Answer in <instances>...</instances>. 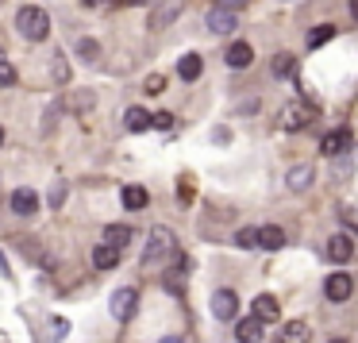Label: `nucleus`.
I'll return each instance as SVG.
<instances>
[{
  "label": "nucleus",
  "instance_id": "nucleus-1",
  "mask_svg": "<svg viewBox=\"0 0 358 343\" xmlns=\"http://www.w3.org/2000/svg\"><path fill=\"white\" fill-rule=\"evenodd\" d=\"M16 31L24 35V39H31V43H43L50 35V16L39 8V4H24V8L16 12Z\"/></svg>",
  "mask_w": 358,
  "mask_h": 343
},
{
  "label": "nucleus",
  "instance_id": "nucleus-2",
  "mask_svg": "<svg viewBox=\"0 0 358 343\" xmlns=\"http://www.w3.org/2000/svg\"><path fill=\"white\" fill-rule=\"evenodd\" d=\"M173 232L170 227H155L150 232V239H147V251H143V266H158V262H166V258L173 255Z\"/></svg>",
  "mask_w": 358,
  "mask_h": 343
},
{
  "label": "nucleus",
  "instance_id": "nucleus-3",
  "mask_svg": "<svg viewBox=\"0 0 358 343\" xmlns=\"http://www.w3.org/2000/svg\"><path fill=\"white\" fill-rule=\"evenodd\" d=\"M185 12V0H158L155 8H150V27L155 31H162V27H170L173 20Z\"/></svg>",
  "mask_w": 358,
  "mask_h": 343
},
{
  "label": "nucleus",
  "instance_id": "nucleus-4",
  "mask_svg": "<svg viewBox=\"0 0 358 343\" xmlns=\"http://www.w3.org/2000/svg\"><path fill=\"white\" fill-rule=\"evenodd\" d=\"M135 304H139V293H135L131 286H124V289H116L112 293V301H108V309H112V316L124 324V320H131L135 316Z\"/></svg>",
  "mask_w": 358,
  "mask_h": 343
},
{
  "label": "nucleus",
  "instance_id": "nucleus-5",
  "mask_svg": "<svg viewBox=\"0 0 358 343\" xmlns=\"http://www.w3.org/2000/svg\"><path fill=\"white\" fill-rule=\"evenodd\" d=\"M204 24H208L212 35H231L235 27H239V20H235V8H224V4H216V8L204 16Z\"/></svg>",
  "mask_w": 358,
  "mask_h": 343
},
{
  "label": "nucleus",
  "instance_id": "nucleus-6",
  "mask_svg": "<svg viewBox=\"0 0 358 343\" xmlns=\"http://www.w3.org/2000/svg\"><path fill=\"white\" fill-rule=\"evenodd\" d=\"M324 293H327V301H335V304H343V301H350V293H355V281H350V274H343V270H335L331 278L324 281Z\"/></svg>",
  "mask_w": 358,
  "mask_h": 343
},
{
  "label": "nucleus",
  "instance_id": "nucleus-7",
  "mask_svg": "<svg viewBox=\"0 0 358 343\" xmlns=\"http://www.w3.org/2000/svg\"><path fill=\"white\" fill-rule=\"evenodd\" d=\"M235 312H239V297H235L231 289H216V293H212V316L235 320Z\"/></svg>",
  "mask_w": 358,
  "mask_h": 343
},
{
  "label": "nucleus",
  "instance_id": "nucleus-8",
  "mask_svg": "<svg viewBox=\"0 0 358 343\" xmlns=\"http://www.w3.org/2000/svg\"><path fill=\"white\" fill-rule=\"evenodd\" d=\"M308 108H304V104H285V108H281V132H301V127H308Z\"/></svg>",
  "mask_w": 358,
  "mask_h": 343
},
{
  "label": "nucleus",
  "instance_id": "nucleus-9",
  "mask_svg": "<svg viewBox=\"0 0 358 343\" xmlns=\"http://www.w3.org/2000/svg\"><path fill=\"white\" fill-rule=\"evenodd\" d=\"M327 258H331V262H350V258H355V243H350L347 232H335L331 239H327Z\"/></svg>",
  "mask_w": 358,
  "mask_h": 343
},
{
  "label": "nucleus",
  "instance_id": "nucleus-10",
  "mask_svg": "<svg viewBox=\"0 0 358 343\" xmlns=\"http://www.w3.org/2000/svg\"><path fill=\"white\" fill-rule=\"evenodd\" d=\"M347 147H350V132H347V127H339V132L324 135V143H320V150H324L327 158H339V155H347Z\"/></svg>",
  "mask_w": 358,
  "mask_h": 343
},
{
  "label": "nucleus",
  "instance_id": "nucleus-11",
  "mask_svg": "<svg viewBox=\"0 0 358 343\" xmlns=\"http://www.w3.org/2000/svg\"><path fill=\"white\" fill-rule=\"evenodd\" d=\"M12 212H16V216L39 212V193H35V189H16V193H12Z\"/></svg>",
  "mask_w": 358,
  "mask_h": 343
},
{
  "label": "nucleus",
  "instance_id": "nucleus-12",
  "mask_svg": "<svg viewBox=\"0 0 358 343\" xmlns=\"http://www.w3.org/2000/svg\"><path fill=\"white\" fill-rule=\"evenodd\" d=\"M224 62L231 66V70H247L250 62H255V50H250V43H231L224 55Z\"/></svg>",
  "mask_w": 358,
  "mask_h": 343
},
{
  "label": "nucleus",
  "instance_id": "nucleus-13",
  "mask_svg": "<svg viewBox=\"0 0 358 343\" xmlns=\"http://www.w3.org/2000/svg\"><path fill=\"white\" fill-rule=\"evenodd\" d=\"M308 340H312L308 324H304V320H289V324L278 332V340H273V343H308Z\"/></svg>",
  "mask_w": 358,
  "mask_h": 343
},
{
  "label": "nucleus",
  "instance_id": "nucleus-14",
  "mask_svg": "<svg viewBox=\"0 0 358 343\" xmlns=\"http://www.w3.org/2000/svg\"><path fill=\"white\" fill-rule=\"evenodd\" d=\"M312 178H316V170H312V166L304 162V166H293V170L285 174V186L293 189V193H304V189L312 186Z\"/></svg>",
  "mask_w": 358,
  "mask_h": 343
},
{
  "label": "nucleus",
  "instance_id": "nucleus-15",
  "mask_svg": "<svg viewBox=\"0 0 358 343\" xmlns=\"http://www.w3.org/2000/svg\"><path fill=\"white\" fill-rule=\"evenodd\" d=\"M235 340L239 343H262V320L258 316H247L235 324Z\"/></svg>",
  "mask_w": 358,
  "mask_h": 343
},
{
  "label": "nucleus",
  "instance_id": "nucleus-16",
  "mask_svg": "<svg viewBox=\"0 0 358 343\" xmlns=\"http://www.w3.org/2000/svg\"><path fill=\"white\" fill-rule=\"evenodd\" d=\"M250 316H258L262 324H273V320L281 316V304L273 301L270 293H262V297H255V312H250Z\"/></svg>",
  "mask_w": 358,
  "mask_h": 343
},
{
  "label": "nucleus",
  "instance_id": "nucleus-17",
  "mask_svg": "<svg viewBox=\"0 0 358 343\" xmlns=\"http://www.w3.org/2000/svg\"><path fill=\"white\" fill-rule=\"evenodd\" d=\"M120 197H124V209L127 212H143L150 204V193L143 186H124V193H120Z\"/></svg>",
  "mask_w": 358,
  "mask_h": 343
},
{
  "label": "nucleus",
  "instance_id": "nucleus-18",
  "mask_svg": "<svg viewBox=\"0 0 358 343\" xmlns=\"http://www.w3.org/2000/svg\"><path fill=\"white\" fill-rule=\"evenodd\" d=\"M258 247H262V251H281V247H285V232H281L278 224L258 227Z\"/></svg>",
  "mask_w": 358,
  "mask_h": 343
},
{
  "label": "nucleus",
  "instance_id": "nucleus-19",
  "mask_svg": "<svg viewBox=\"0 0 358 343\" xmlns=\"http://www.w3.org/2000/svg\"><path fill=\"white\" fill-rule=\"evenodd\" d=\"M116 262H120V247H112V243H96L93 247V266L96 270H112Z\"/></svg>",
  "mask_w": 358,
  "mask_h": 343
},
{
  "label": "nucleus",
  "instance_id": "nucleus-20",
  "mask_svg": "<svg viewBox=\"0 0 358 343\" xmlns=\"http://www.w3.org/2000/svg\"><path fill=\"white\" fill-rule=\"evenodd\" d=\"M131 239H135V232L127 224H108L104 227V243H112V247H120V251H124Z\"/></svg>",
  "mask_w": 358,
  "mask_h": 343
},
{
  "label": "nucleus",
  "instance_id": "nucleus-21",
  "mask_svg": "<svg viewBox=\"0 0 358 343\" xmlns=\"http://www.w3.org/2000/svg\"><path fill=\"white\" fill-rule=\"evenodd\" d=\"M201 74H204V62H201V55H185V58L178 62V78H181V81H196Z\"/></svg>",
  "mask_w": 358,
  "mask_h": 343
},
{
  "label": "nucleus",
  "instance_id": "nucleus-22",
  "mask_svg": "<svg viewBox=\"0 0 358 343\" xmlns=\"http://www.w3.org/2000/svg\"><path fill=\"white\" fill-rule=\"evenodd\" d=\"M124 127H127V132H135V135L147 132V127H150V112L147 108H127L124 112Z\"/></svg>",
  "mask_w": 358,
  "mask_h": 343
},
{
  "label": "nucleus",
  "instance_id": "nucleus-23",
  "mask_svg": "<svg viewBox=\"0 0 358 343\" xmlns=\"http://www.w3.org/2000/svg\"><path fill=\"white\" fill-rule=\"evenodd\" d=\"M270 70H273V78H293V74H296V58L293 55H278Z\"/></svg>",
  "mask_w": 358,
  "mask_h": 343
},
{
  "label": "nucleus",
  "instance_id": "nucleus-24",
  "mask_svg": "<svg viewBox=\"0 0 358 343\" xmlns=\"http://www.w3.org/2000/svg\"><path fill=\"white\" fill-rule=\"evenodd\" d=\"M327 39H335V24H324V27H312V31H308V47L312 50L324 47Z\"/></svg>",
  "mask_w": 358,
  "mask_h": 343
},
{
  "label": "nucleus",
  "instance_id": "nucleus-25",
  "mask_svg": "<svg viewBox=\"0 0 358 343\" xmlns=\"http://www.w3.org/2000/svg\"><path fill=\"white\" fill-rule=\"evenodd\" d=\"M78 55H81V62H96V55H101V43H96V39H81V43H78Z\"/></svg>",
  "mask_w": 358,
  "mask_h": 343
},
{
  "label": "nucleus",
  "instance_id": "nucleus-26",
  "mask_svg": "<svg viewBox=\"0 0 358 343\" xmlns=\"http://www.w3.org/2000/svg\"><path fill=\"white\" fill-rule=\"evenodd\" d=\"M235 247H243V251L258 247V227H243V232L235 235Z\"/></svg>",
  "mask_w": 358,
  "mask_h": 343
},
{
  "label": "nucleus",
  "instance_id": "nucleus-27",
  "mask_svg": "<svg viewBox=\"0 0 358 343\" xmlns=\"http://www.w3.org/2000/svg\"><path fill=\"white\" fill-rule=\"evenodd\" d=\"M150 127H158V132H170V127H173V112H150Z\"/></svg>",
  "mask_w": 358,
  "mask_h": 343
},
{
  "label": "nucleus",
  "instance_id": "nucleus-28",
  "mask_svg": "<svg viewBox=\"0 0 358 343\" xmlns=\"http://www.w3.org/2000/svg\"><path fill=\"white\" fill-rule=\"evenodd\" d=\"M0 85H16V70L8 66V58H4V50H0Z\"/></svg>",
  "mask_w": 358,
  "mask_h": 343
},
{
  "label": "nucleus",
  "instance_id": "nucleus-29",
  "mask_svg": "<svg viewBox=\"0 0 358 343\" xmlns=\"http://www.w3.org/2000/svg\"><path fill=\"white\" fill-rule=\"evenodd\" d=\"M143 89H147V93H162V89H166V78H162V74H150Z\"/></svg>",
  "mask_w": 358,
  "mask_h": 343
},
{
  "label": "nucleus",
  "instance_id": "nucleus-30",
  "mask_svg": "<svg viewBox=\"0 0 358 343\" xmlns=\"http://www.w3.org/2000/svg\"><path fill=\"white\" fill-rule=\"evenodd\" d=\"M62 197H66V186L55 181V189H50V204H62Z\"/></svg>",
  "mask_w": 358,
  "mask_h": 343
},
{
  "label": "nucleus",
  "instance_id": "nucleus-31",
  "mask_svg": "<svg viewBox=\"0 0 358 343\" xmlns=\"http://www.w3.org/2000/svg\"><path fill=\"white\" fill-rule=\"evenodd\" d=\"M55 74H58V81H66V58L58 55V62H55Z\"/></svg>",
  "mask_w": 358,
  "mask_h": 343
},
{
  "label": "nucleus",
  "instance_id": "nucleus-32",
  "mask_svg": "<svg viewBox=\"0 0 358 343\" xmlns=\"http://www.w3.org/2000/svg\"><path fill=\"white\" fill-rule=\"evenodd\" d=\"M216 4H224V8H243L247 0H216Z\"/></svg>",
  "mask_w": 358,
  "mask_h": 343
},
{
  "label": "nucleus",
  "instance_id": "nucleus-33",
  "mask_svg": "<svg viewBox=\"0 0 358 343\" xmlns=\"http://www.w3.org/2000/svg\"><path fill=\"white\" fill-rule=\"evenodd\" d=\"M158 343H185L181 335H166V340H158Z\"/></svg>",
  "mask_w": 358,
  "mask_h": 343
},
{
  "label": "nucleus",
  "instance_id": "nucleus-34",
  "mask_svg": "<svg viewBox=\"0 0 358 343\" xmlns=\"http://www.w3.org/2000/svg\"><path fill=\"white\" fill-rule=\"evenodd\" d=\"M0 274H4V278L12 274V270H8V262H4V255H0Z\"/></svg>",
  "mask_w": 358,
  "mask_h": 343
},
{
  "label": "nucleus",
  "instance_id": "nucleus-35",
  "mask_svg": "<svg viewBox=\"0 0 358 343\" xmlns=\"http://www.w3.org/2000/svg\"><path fill=\"white\" fill-rule=\"evenodd\" d=\"M350 16H355V20H358V0H350Z\"/></svg>",
  "mask_w": 358,
  "mask_h": 343
},
{
  "label": "nucleus",
  "instance_id": "nucleus-36",
  "mask_svg": "<svg viewBox=\"0 0 358 343\" xmlns=\"http://www.w3.org/2000/svg\"><path fill=\"white\" fill-rule=\"evenodd\" d=\"M0 343H8V335H4V332H0Z\"/></svg>",
  "mask_w": 358,
  "mask_h": 343
},
{
  "label": "nucleus",
  "instance_id": "nucleus-37",
  "mask_svg": "<svg viewBox=\"0 0 358 343\" xmlns=\"http://www.w3.org/2000/svg\"><path fill=\"white\" fill-rule=\"evenodd\" d=\"M327 343H347V340H327Z\"/></svg>",
  "mask_w": 358,
  "mask_h": 343
},
{
  "label": "nucleus",
  "instance_id": "nucleus-38",
  "mask_svg": "<svg viewBox=\"0 0 358 343\" xmlns=\"http://www.w3.org/2000/svg\"><path fill=\"white\" fill-rule=\"evenodd\" d=\"M0 143H4V127H0Z\"/></svg>",
  "mask_w": 358,
  "mask_h": 343
},
{
  "label": "nucleus",
  "instance_id": "nucleus-39",
  "mask_svg": "<svg viewBox=\"0 0 358 343\" xmlns=\"http://www.w3.org/2000/svg\"><path fill=\"white\" fill-rule=\"evenodd\" d=\"M85 4H96V0H85Z\"/></svg>",
  "mask_w": 358,
  "mask_h": 343
}]
</instances>
